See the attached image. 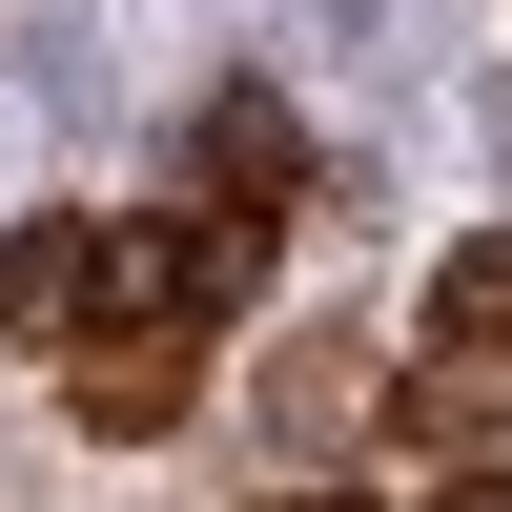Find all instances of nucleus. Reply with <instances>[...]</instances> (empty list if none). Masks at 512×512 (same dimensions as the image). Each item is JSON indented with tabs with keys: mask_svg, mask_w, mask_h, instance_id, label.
<instances>
[{
	"mask_svg": "<svg viewBox=\"0 0 512 512\" xmlns=\"http://www.w3.org/2000/svg\"><path fill=\"white\" fill-rule=\"evenodd\" d=\"M205 185H226V226L308 185V144H287V103H267V82H246V103H205Z\"/></svg>",
	"mask_w": 512,
	"mask_h": 512,
	"instance_id": "f257e3e1",
	"label": "nucleus"
},
{
	"mask_svg": "<svg viewBox=\"0 0 512 512\" xmlns=\"http://www.w3.org/2000/svg\"><path fill=\"white\" fill-rule=\"evenodd\" d=\"M431 328H451V349H512V226H472L431 267Z\"/></svg>",
	"mask_w": 512,
	"mask_h": 512,
	"instance_id": "f03ea898",
	"label": "nucleus"
},
{
	"mask_svg": "<svg viewBox=\"0 0 512 512\" xmlns=\"http://www.w3.org/2000/svg\"><path fill=\"white\" fill-rule=\"evenodd\" d=\"M431 512H512V472H472V492H431Z\"/></svg>",
	"mask_w": 512,
	"mask_h": 512,
	"instance_id": "7ed1b4c3",
	"label": "nucleus"
}]
</instances>
